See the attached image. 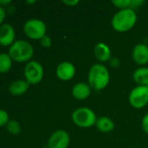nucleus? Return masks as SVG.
Wrapping results in <instances>:
<instances>
[{
    "label": "nucleus",
    "instance_id": "f257e3e1",
    "mask_svg": "<svg viewBox=\"0 0 148 148\" xmlns=\"http://www.w3.org/2000/svg\"><path fill=\"white\" fill-rule=\"evenodd\" d=\"M110 80V72L104 64L98 62L90 68L87 76V83L92 89L97 91L105 89L108 86Z\"/></svg>",
    "mask_w": 148,
    "mask_h": 148
},
{
    "label": "nucleus",
    "instance_id": "f03ea898",
    "mask_svg": "<svg viewBox=\"0 0 148 148\" xmlns=\"http://www.w3.org/2000/svg\"><path fill=\"white\" fill-rule=\"evenodd\" d=\"M138 16L135 10L124 9L117 11L112 18L111 23L114 30L124 33L131 30L136 24Z\"/></svg>",
    "mask_w": 148,
    "mask_h": 148
},
{
    "label": "nucleus",
    "instance_id": "7ed1b4c3",
    "mask_svg": "<svg viewBox=\"0 0 148 148\" xmlns=\"http://www.w3.org/2000/svg\"><path fill=\"white\" fill-rule=\"evenodd\" d=\"M9 56L13 62H28L33 56V46L25 40H16L15 42L9 47Z\"/></svg>",
    "mask_w": 148,
    "mask_h": 148
},
{
    "label": "nucleus",
    "instance_id": "20e7f679",
    "mask_svg": "<svg viewBox=\"0 0 148 148\" xmlns=\"http://www.w3.org/2000/svg\"><path fill=\"white\" fill-rule=\"evenodd\" d=\"M97 119L94 111L87 107L78 108L72 114V122L81 128H89L95 126Z\"/></svg>",
    "mask_w": 148,
    "mask_h": 148
},
{
    "label": "nucleus",
    "instance_id": "39448f33",
    "mask_svg": "<svg viewBox=\"0 0 148 148\" xmlns=\"http://www.w3.org/2000/svg\"><path fill=\"white\" fill-rule=\"evenodd\" d=\"M24 32L27 37L32 40H40L46 35L47 27L44 21L38 18L27 20L24 24Z\"/></svg>",
    "mask_w": 148,
    "mask_h": 148
},
{
    "label": "nucleus",
    "instance_id": "423d86ee",
    "mask_svg": "<svg viewBox=\"0 0 148 148\" xmlns=\"http://www.w3.org/2000/svg\"><path fill=\"white\" fill-rule=\"evenodd\" d=\"M24 80L30 85H37L44 78V68L37 61H30L25 64L24 69Z\"/></svg>",
    "mask_w": 148,
    "mask_h": 148
},
{
    "label": "nucleus",
    "instance_id": "0eeeda50",
    "mask_svg": "<svg viewBox=\"0 0 148 148\" xmlns=\"http://www.w3.org/2000/svg\"><path fill=\"white\" fill-rule=\"evenodd\" d=\"M128 101L133 108L140 109L145 108L148 104V87L137 85L131 90Z\"/></svg>",
    "mask_w": 148,
    "mask_h": 148
},
{
    "label": "nucleus",
    "instance_id": "6e6552de",
    "mask_svg": "<svg viewBox=\"0 0 148 148\" xmlns=\"http://www.w3.org/2000/svg\"><path fill=\"white\" fill-rule=\"evenodd\" d=\"M71 142L70 134L63 129L54 131L48 139V148H68Z\"/></svg>",
    "mask_w": 148,
    "mask_h": 148
},
{
    "label": "nucleus",
    "instance_id": "1a4fd4ad",
    "mask_svg": "<svg viewBox=\"0 0 148 148\" xmlns=\"http://www.w3.org/2000/svg\"><path fill=\"white\" fill-rule=\"evenodd\" d=\"M76 75V68L74 64L68 61L61 62L56 68V76L64 82L71 81Z\"/></svg>",
    "mask_w": 148,
    "mask_h": 148
},
{
    "label": "nucleus",
    "instance_id": "9d476101",
    "mask_svg": "<svg viewBox=\"0 0 148 148\" xmlns=\"http://www.w3.org/2000/svg\"><path fill=\"white\" fill-rule=\"evenodd\" d=\"M16 32L10 23H3L0 26V45L10 47L15 42Z\"/></svg>",
    "mask_w": 148,
    "mask_h": 148
},
{
    "label": "nucleus",
    "instance_id": "9b49d317",
    "mask_svg": "<svg viewBox=\"0 0 148 148\" xmlns=\"http://www.w3.org/2000/svg\"><path fill=\"white\" fill-rule=\"evenodd\" d=\"M132 57L133 62L144 67L148 63V45L146 43H138L133 49Z\"/></svg>",
    "mask_w": 148,
    "mask_h": 148
},
{
    "label": "nucleus",
    "instance_id": "f8f14e48",
    "mask_svg": "<svg viewBox=\"0 0 148 148\" xmlns=\"http://www.w3.org/2000/svg\"><path fill=\"white\" fill-rule=\"evenodd\" d=\"M92 93V88L87 82H78L76 83L72 89V96L78 101H84L90 97Z\"/></svg>",
    "mask_w": 148,
    "mask_h": 148
},
{
    "label": "nucleus",
    "instance_id": "ddd939ff",
    "mask_svg": "<svg viewBox=\"0 0 148 148\" xmlns=\"http://www.w3.org/2000/svg\"><path fill=\"white\" fill-rule=\"evenodd\" d=\"M94 56L100 62H106L112 58L111 48L105 42H99L94 47Z\"/></svg>",
    "mask_w": 148,
    "mask_h": 148
},
{
    "label": "nucleus",
    "instance_id": "4468645a",
    "mask_svg": "<svg viewBox=\"0 0 148 148\" xmlns=\"http://www.w3.org/2000/svg\"><path fill=\"white\" fill-rule=\"evenodd\" d=\"M30 84L25 80L13 81L9 86V92L14 96H18L25 94L29 89Z\"/></svg>",
    "mask_w": 148,
    "mask_h": 148
},
{
    "label": "nucleus",
    "instance_id": "2eb2a0df",
    "mask_svg": "<svg viewBox=\"0 0 148 148\" xmlns=\"http://www.w3.org/2000/svg\"><path fill=\"white\" fill-rule=\"evenodd\" d=\"M95 127L99 132L107 134V133H111L114 130L115 123L108 116H100L97 119Z\"/></svg>",
    "mask_w": 148,
    "mask_h": 148
},
{
    "label": "nucleus",
    "instance_id": "dca6fc26",
    "mask_svg": "<svg viewBox=\"0 0 148 148\" xmlns=\"http://www.w3.org/2000/svg\"><path fill=\"white\" fill-rule=\"evenodd\" d=\"M133 81L138 86L148 87V67H140L136 69L133 74Z\"/></svg>",
    "mask_w": 148,
    "mask_h": 148
},
{
    "label": "nucleus",
    "instance_id": "f3484780",
    "mask_svg": "<svg viewBox=\"0 0 148 148\" xmlns=\"http://www.w3.org/2000/svg\"><path fill=\"white\" fill-rule=\"evenodd\" d=\"M145 3L144 0H113L112 3L120 10L124 9H133L141 6Z\"/></svg>",
    "mask_w": 148,
    "mask_h": 148
},
{
    "label": "nucleus",
    "instance_id": "a211bd4d",
    "mask_svg": "<svg viewBox=\"0 0 148 148\" xmlns=\"http://www.w3.org/2000/svg\"><path fill=\"white\" fill-rule=\"evenodd\" d=\"M12 62L8 53H0V73L5 74L9 72L12 67Z\"/></svg>",
    "mask_w": 148,
    "mask_h": 148
},
{
    "label": "nucleus",
    "instance_id": "6ab92c4d",
    "mask_svg": "<svg viewBox=\"0 0 148 148\" xmlns=\"http://www.w3.org/2000/svg\"><path fill=\"white\" fill-rule=\"evenodd\" d=\"M5 127H6V129L9 132V134H10L12 135L19 134L21 132V126H20L19 122L15 120L10 121Z\"/></svg>",
    "mask_w": 148,
    "mask_h": 148
},
{
    "label": "nucleus",
    "instance_id": "aec40b11",
    "mask_svg": "<svg viewBox=\"0 0 148 148\" xmlns=\"http://www.w3.org/2000/svg\"><path fill=\"white\" fill-rule=\"evenodd\" d=\"M9 121L10 118L8 113L3 109H0V127L6 126Z\"/></svg>",
    "mask_w": 148,
    "mask_h": 148
},
{
    "label": "nucleus",
    "instance_id": "412c9836",
    "mask_svg": "<svg viewBox=\"0 0 148 148\" xmlns=\"http://www.w3.org/2000/svg\"><path fill=\"white\" fill-rule=\"evenodd\" d=\"M39 42H40L41 46L44 47V48H45V49L46 48H50L52 45V40H51V36H49L47 35H45L44 37H42L39 40Z\"/></svg>",
    "mask_w": 148,
    "mask_h": 148
},
{
    "label": "nucleus",
    "instance_id": "4be33fe9",
    "mask_svg": "<svg viewBox=\"0 0 148 148\" xmlns=\"http://www.w3.org/2000/svg\"><path fill=\"white\" fill-rule=\"evenodd\" d=\"M141 127H142V129L143 131L147 134H148V113L146 114L143 118H142V121H141Z\"/></svg>",
    "mask_w": 148,
    "mask_h": 148
},
{
    "label": "nucleus",
    "instance_id": "5701e85b",
    "mask_svg": "<svg viewBox=\"0 0 148 148\" xmlns=\"http://www.w3.org/2000/svg\"><path fill=\"white\" fill-rule=\"evenodd\" d=\"M5 16H6V11H5L4 8L0 6V26L3 24V23L5 19Z\"/></svg>",
    "mask_w": 148,
    "mask_h": 148
},
{
    "label": "nucleus",
    "instance_id": "b1692460",
    "mask_svg": "<svg viewBox=\"0 0 148 148\" xmlns=\"http://www.w3.org/2000/svg\"><path fill=\"white\" fill-rule=\"evenodd\" d=\"M79 3V0H64L63 1V3L65 4V5H68V6H75L77 5L78 3Z\"/></svg>",
    "mask_w": 148,
    "mask_h": 148
},
{
    "label": "nucleus",
    "instance_id": "393cba45",
    "mask_svg": "<svg viewBox=\"0 0 148 148\" xmlns=\"http://www.w3.org/2000/svg\"><path fill=\"white\" fill-rule=\"evenodd\" d=\"M11 3V0H0V6L8 7Z\"/></svg>",
    "mask_w": 148,
    "mask_h": 148
},
{
    "label": "nucleus",
    "instance_id": "a878e982",
    "mask_svg": "<svg viewBox=\"0 0 148 148\" xmlns=\"http://www.w3.org/2000/svg\"><path fill=\"white\" fill-rule=\"evenodd\" d=\"M36 2H37L36 0H32V1H26V3H31H31H35Z\"/></svg>",
    "mask_w": 148,
    "mask_h": 148
}]
</instances>
